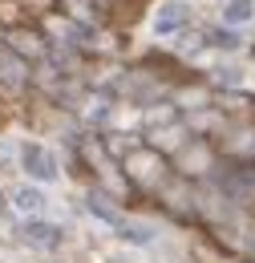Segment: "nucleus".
Segmentation results:
<instances>
[{"mask_svg": "<svg viewBox=\"0 0 255 263\" xmlns=\"http://www.w3.org/2000/svg\"><path fill=\"white\" fill-rule=\"evenodd\" d=\"M21 170L29 174L32 182H53L61 170H57V158H53V150L49 146H41V142H25L21 146Z\"/></svg>", "mask_w": 255, "mask_h": 263, "instance_id": "obj_1", "label": "nucleus"}, {"mask_svg": "<svg viewBox=\"0 0 255 263\" xmlns=\"http://www.w3.org/2000/svg\"><path fill=\"white\" fill-rule=\"evenodd\" d=\"M187 25H191V4H183V0L158 4V12H154V33L158 36H174V33H183Z\"/></svg>", "mask_w": 255, "mask_h": 263, "instance_id": "obj_2", "label": "nucleus"}, {"mask_svg": "<svg viewBox=\"0 0 255 263\" xmlns=\"http://www.w3.org/2000/svg\"><path fill=\"white\" fill-rule=\"evenodd\" d=\"M21 239L32 243V247H41V251H53V247L61 243V227H53V223H45V219H25V223H21Z\"/></svg>", "mask_w": 255, "mask_h": 263, "instance_id": "obj_3", "label": "nucleus"}, {"mask_svg": "<svg viewBox=\"0 0 255 263\" xmlns=\"http://www.w3.org/2000/svg\"><path fill=\"white\" fill-rule=\"evenodd\" d=\"M12 202H16V211H25L29 219H41V211H45V191H41V186H16V191H12Z\"/></svg>", "mask_w": 255, "mask_h": 263, "instance_id": "obj_4", "label": "nucleus"}, {"mask_svg": "<svg viewBox=\"0 0 255 263\" xmlns=\"http://www.w3.org/2000/svg\"><path fill=\"white\" fill-rule=\"evenodd\" d=\"M207 49H223V53H235V49H243V36L239 29H231V25H219V29H211L207 41H203Z\"/></svg>", "mask_w": 255, "mask_h": 263, "instance_id": "obj_5", "label": "nucleus"}, {"mask_svg": "<svg viewBox=\"0 0 255 263\" xmlns=\"http://www.w3.org/2000/svg\"><path fill=\"white\" fill-rule=\"evenodd\" d=\"M255 21V0H231L223 8V25L239 29V25H251Z\"/></svg>", "mask_w": 255, "mask_h": 263, "instance_id": "obj_6", "label": "nucleus"}]
</instances>
